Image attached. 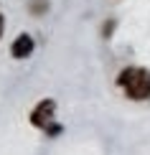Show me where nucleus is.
<instances>
[{"label": "nucleus", "instance_id": "4", "mask_svg": "<svg viewBox=\"0 0 150 155\" xmlns=\"http://www.w3.org/2000/svg\"><path fill=\"white\" fill-rule=\"evenodd\" d=\"M31 10H33V13H41V10H46V3H31Z\"/></svg>", "mask_w": 150, "mask_h": 155}, {"label": "nucleus", "instance_id": "1", "mask_svg": "<svg viewBox=\"0 0 150 155\" xmlns=\"http://www.w3.org/2000/svg\"><path fill=\"white\" fill-rule=\"evenodd\" d=\"M117 84L122 87L130 99H148L150 97V71L148 69H140V66H127L122 69L120 76H117Z\"/></svg>", "mask_w": 150, "mask_h": 155}, {"label": "nucleus", "instance_id": "5", "mask_svg": "<svg viewBox=\"0 0 150 155\" xmlns=\"http://www.w3.org/2000/svg\"><path fill=\"white\" fill-rule=\"evenodd\" d=\"M112 28H115V23H104V36L112 33Z\"/></svg>", "mask_w": 150, "mask_h": 155}, {"label": "nucleus", "instance_id": "2", "mask_svg": "<svg viewBox=\"0 0 150 155\" xmlns=\"http://www.w3.org/2000/svg\"><path fill=\"white\" fill-rule=\"evenodd\" d=\"M54 109H56V102H54V99H43V102H38V107L31 112V122H33L36 127L48 130V127H51V120H54Z\"/></svg>", "mask_w": 150, "mask_h": 155}, {"label": "nucleus", "instance_id": "6", "mask_svg": "<svg viewBox=\"0 0 150 155\" xmlns=\"http://www.w3.org/2000/svg\"><path fill=\"white\" fill-rule=\"evenodd\" d=\"M3 23H5V21H3V15H0V36H3Z\"/></svg>", "mask_w": 150, "mask_h": 155}, {"label": "nucleus", "instance_id": "3", "mask_svg": "<svg viewBox=\"0 0 150 155\" xmlns=\"http://www.w3.org/2000/svg\"><path fill=\"white\" fill-rule=\"evenodd\" d=\"M10 51H13V56H15V59H25V56H31V51H33V38H31L28 33L18 36Z\"/></svg>", "mask_w": 150, "mask_h": 155}]
</instances>
